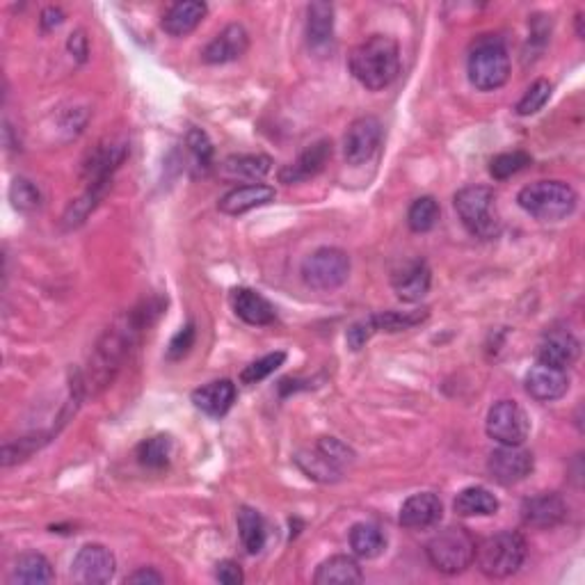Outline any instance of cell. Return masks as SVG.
Returning <instances> with one entry per match:
<instances>
[{"instance_id": "44", "label": "cell", "mask_w": 585, "mask_h": 585, "mask_svg": "<svg viewBox=\"0 0 585 585\" xmlns=\"http://www.w3.org/2000/svg\"><path fill=\"white\" fill-rule=\"evenodd\" d=\"M69 51L74 53L80 62L87 58V37H85L83 30H78V32H74V35H71Z\"/></svg>"}, {"instance_id": "38", "label": "cell", "mask_w": 585, "mask_h": 585, "mask_svg": "<svg viewBox=\"0 0 585 585\" xmlns=\"http://www.w3.org/2000/svg\"><path fill=\"white\" fill-rule=\"evenodd\" d=\"M10 199L16 211H23V213H30V211H37L39 206H42V195H39V190L35 183H30L28 179H14L12 188H10Z\"/></svg>"}, {"instance_id": "19", "label": "cell", "mask_w": 585, "mask_h": 585, "mask_svg": "<svg viewBox=\"0 0 585 585\" xmlns=\"http://www.w3.org/2000/svg\"><path fill=\"white\" fill-rule=\"evenodd\" d=\"M567 506L558 494H538L522 503V519L531 528H554L563 524Z\"/></svg>"}, {"instance_id": "12", "label": "cell", "mask_w": 585, "mask_h": 585, "mask_svg": "<svg viewBox=\"0 0 585 585\" xmlns=\"http://www.w3.org/2000/svg\"><path fill=\"white\" fill-rule=\"evenodd\" d=\"M126 142H101L99 147H96L90 158L85 160V167H83V176L87 181V188L92 190H103L106 192L110 186V179L112 174L119 165L124 163L126 158Z\"/></svg>"}, {"instance_id": "2", "label": "cell", "mask_w": 585, "mask_h": 585, "mask_svg": "<svg viewBox=\"0 0 585 585\" xmlns=\"http://www.w3.org/2000/svg\"><path fill=\"white\" fill-rule=\"evenodd\" d=\"M510 55L501 37L485 35L471 46L469 80L480 92H494L508 83Z\"/></svg>"}, {"instance_id": "1", "label": "cell", "mask_w": 585, "mask_h": 585, "mask_svg": "<svg viewBox=\"0 0 585 585\" xmlns=\"http://www.w3.org/2000/svg\"><path fill=\"white\" fill-rule=\"evenodd\" d=\"M350 71L366 90L380 92L400 74V48L396 39L373 35L350 55Z\"/></svg>"}, {"instance_id": "11", "label": "cell", "mask_w": 585, "mask_h": 585, "mask_svg": "<svg viewBox=\"0 0 585 585\" xmlns=\"http://www.w3.org/2000/svg\"><path fill=\"white\" fill-rule=\"evenodd\" d=\"M115 570L117 563L115 556L110 554V549L103 547V544H85L74 558L71 576H74L76 583L101 585L108 583L112 576H115Z\"/></svg>"}, {"instance_id": "33", "label": "cell", "mask_w": 585, "mask_h": 585, "mask_svg": "<svg viewBox=\"0 0 585 585\" xmlns=\"http://www.w3.org/2000/svg\"><path fill=\"white\" fill-rule=\"evenodd\" d=\"M295 462H298V467L304 471V474L314 480H320V483H336L343 474L341 469H336L323 453L316 451V448L309 453H300L298 458H295Z\"/></svg>"}, {"instance_id": "30", "label": "cell", "mask_w": 585, "mask_h": 585, "mask_svg": "<svg viewBox=\"0 0 585 585\" xmlns=\"http://www.w3.org/2000/svg\"><path fill=\"white\" fill-rule=\"evenodd\" d=\"M53 567L42 554H23L12 567L10 583H51Z\"/></svg>"}, {"instance_id": "27", "label": "cell", "mask_w": 585, "mask_h": 585, "mask_svg": "<svg viewBox=\"0 0 585 585\" xmlns=\"http://www.w3.org/2000/svg\"><path fill=\"white\" fill-rule=\"evenodd\" d=\"M334 37V7L330 3H311L307 10V39L314 51H323Z\"/></svg>"}, {"instance_id": "10", "label": "cell", "mask_w": 585, "mask_h": 585, "mask_svg": "<svg viewBox=\"0 0 585 585\" xmlns=\"http://www.w3.org/2000/svg\"><path fill=\"white\" fill-rule=\"evenodd\" d=\"M382 142V122L378 117L366 115L350 124L343 138V154L350 165H362L371 160Z\"/></svg>"}, {"instance_id": "3", "label": "cell", "mask_w": 585, "mask_h": 585, "mask_svg": "<svg viewBox=\"0 0 585 585\" xmlns=\"http://www.w3.org/2000/svg\"><path fill=\"white\" fill-rule=\"evenodd\" d=\"M526 560V540L515 531L490 535L476 547L474 563L490 579H508L517 574Z\"/></svg>"}, {"instance_id": "16", "label": "cell", "mask_w": 585, "mask_h": 585, "mask_svg": "<svg viewBox=\"0 0 585 585\" xmlns=\"http://www.w3.org/2000/svg\"><path fill=\"white\" fill-rule=\"evenodd\" d=\"M581 355V343L572 332L554 330L544 336L538 348V362L567 371Z\"/></svg>"}, {"instance_id": "20", "label": "cell", "mask_w": 585, "mask_h": 585, "mask_svg": "<svg viewBox=\"0 0 585 585\" xmlns=\"http://www.w3.org/2000/svg\"><path fill=\"white\" fill-rule=\"evenodd\" d=\"M192 403H195L199 412L220 419L236 403V384L231 380L208 382L204 387L192 391Z\"/></svg>"}, {"instance_id": "45", "label": "cell", "mask_w": 585, "mask_h": 585, "mask_svg": "<svg viewBox=\"0 0 585 585\" xmlns=\"http://www.w3.org/2000/svg\"><path fill=\"white\" fill-rule=\"evenodd\" d=\"M62 21H64V12L60 10V7H48V10H44L42 14V30L58 28Z\"/></svg>"}, {"instance_id": "7", "label": "cell", "mask_w": 585, "mask_h": 585, "mask_svg": "<svg viewBox=\"0 0 585 585\" xmlns=\"http://www.w3.org/2000/svg\"><path fill=\"white\" fill-rule=\"evenodd\" d=\"M350 275V256L336 247H320L302 263L304 284L316 291H334L346 284Z\"/></svg>"}, {"instance_id": "14", "label": "cell", "mask_w": 585, "mask_h": 585, "mask_svg": "<svg viewBox=\"0 0 585 585\" xmlns=\"http://www.w3.org/2000/svg\"><path fill=\"white\" fill-rule=\"evenodd\" d=\"M524 387L526 394L533 400H538V403H551V400H558L567 394V389H570V378H567V373L560 371V368L538 362V366H533L531 371L526 373Z\"/></svg>"}, {"instance_id": "21", "label": "cell", "mask_w": 585, "mask_h": 585, "mask_svg": "<svg viewBox=\"0 0 585 585\" xmlns=\"http://www.w3.org/2000/svg\"><path fill=\"white\" fill-rule=\"evenodd\" d=\"M231 307H234L236 316L245 320L247 325L263 327L275 323L277 318L275 307L261 293L252 291V288H236V291H231Z\"/></svg>"}, {"instance_id": "8", "label": "cell", "mask_w": 585, "mask_h": 585, "mask_svg": "<svg viewBox=\"0 0 585 585\" xmlns=\"http://www.w3.org/2000/svg\"><path fill=\"white\" fill-rule=\"evenodd\" d=\"M428 318V309L421 311H384V314H373L362 320H357L355 325H350L348 330V346L350 350H362L364 343H368L373 334L378 332H400L410 330V327L423 323Z\"/></svg>"}, {"instance_id": "17", "label": "cell", "mask_w": 585, "mask_h": 585, "mask_svg": "<svg viewBox=\"0 0 585 585\" xmlns=\"http://www.w3.org/2000/svg\"><path fill=\"white\" fill-rule=\"evenodd\" d=\"M332 158V142L330 140H320L316 144H311L300 154V158L295 160L293 165H286L282 172H279V181L282 183H300L307 181L311 176H316L325 170V165L330 163Z\"/></svg>"}, {"instance_id": "25", "label": "cell", "mask_w": 585, "mask_h": 585, "mask_svg": "<svg viewBox=\"0 0 585 585\" xmlns=\"http://www.w3.org/2000/svg\"><path fill=\"white\" fill-rule=\"evenodd\" d=\"M272 170V158L263 154L229 156L220 165V174L227 181H261Z\"/></svg>"}, {"instance_id": "43", "label": "cell", "mask_w": 585, "mask_h": 585, "mask_svg": "<svg viewBox=\"0 0 585 585\" xmlns=\"http://www.w3.org/2000/svg\"><path fill=\"white\" fill-rule=\"evenodd\" d=\"M163 574H158L154 567H140L138 572H133L131 576H126V583H133V585H149V583H163Z\"/></svg>"}, {"instance_id": "35", "label": "cell", "mask_w": 585, "mask_h": 585, "mask_svg": "<svg viewBox=\"0 0 585 585\" xmlns=\"http://www.w3.org/2000/svg\"><path fill=\"white\" fill-rule=\"evenodd\" d=\"M528 165H531V156L526 151H508V154H499L492 158L490 174L496 181H506L510 176L526 170Z\"/></svg>"}, {"instance_id": "22", "label": "cell", "mask_w": 585, "mask_h": 585, "mask_svg": "<svg viewBox=\"0 0 585 585\" xmlns=\"http://www.w3.org/2000/svg\"><path fill=\"white\" fill-rule=\"evenodd\" d=\"M270 202H275V188L266 186V183H250V186H240L227 192L220 199L218 208L224 215H243Z\"/></svg>"}, {"instance_id": "29", "label": "cell", "mask_w": 585, "mask_h": 585, "mask_svg": "<svg viewBox=\"0 0 585 585\" xmlns=\"http://www.w3.org/2000/svg\"><path fill=\"white\" fill-rule=\"evenodd\" d=\"M238 533L247 554L254 556L266 547V538H268L266 522H263V517L254 508L243 506L238 510Z\"/></svg>"}, {"instance_id": "42", "label": "cell", "mask_w": 585, "mask_h": 585, "mask_svg": "<svg viewBox=\"0 0 585 585\" xmlns=\"http://www.w3.org/2000/svg\"><path fill=\"white\" fill-rule=\"evenodd\" d=\"M215 579L224 585H240L245 581L243 570L234 560H222V563L215 565Z\"/></svg>"}, {"instance_id": "18", "label": "cell", "mask_w": 585, "mask_h": 585, "mask_svg": "<svg viewBox=\"0 0 585 585\" xmlns=\"http://www.w3.org/2000/svg\"><path fill=\"white\" fill-rule=\"evenodd\" d=\"M444 515L442 499L432 492L414 494L403 503L400 508V526L412 528V531H423V528H430L439 524V519Z\"/></svg>"}, {"instance_id": "36", "label": "cell", "mask_w": 585, "mask_h": 585, "mask_svg": "<svg viewBox=\"0 0 585 585\" xmlns=\"http://www.w3.org/2000/svg\"><path fill=\"white\" fill-rule=\"evenodd\" d=\"M549 96H551V83H549V80H544V78L535 80V83L524 92L522 99H519L517 115H522V117L535 115V112H540L544 106H547Z\"/></svg>"}, {"instance_id": "4", "label": "cell", "mask_w": 585, "mask_h": 585, "mask_svg": "<svg viewBox=\"0 0 585 585\" xmlns=\"http://www.w3.org/2000/svg\"><path fill=\"white\" fill-rule=\"evenodd\" d=\"M517 202L535 220L558 222L574 213L579 197L565 181H538L522 188Z\"/></svg>"}, {"instance_id": "5", "label": "cell", "mask_w": 585, "mask_h": 585, "mask_svg": "<svg viewBox=\"0 0 585 585\" xmlns=\"http://www.w3.org/2000/svg\"><path fill=\"white\" fill-rule=\"evenodd\" d=\"M455 211L471 236L490 240L501 234V218L496 211V195L487 186H467L453 199Z\"/></svg>"}, {"instance_id": "9", "label": "cell", "mask_w": 585, "mask_h": 585, "mask_svg": "<svg viewBox=\"0 0 585 585\" xmlns=\"http://www.w3.org/2000/svg\"><path fill=\"white\" fill-rule=\"evenodd\" d=\"M485 430L501 446H522L531 432V421L515 400H501L487 414Z\"/></svg>"}, {"instance_id": "15", "label": "cell", "mask_w": 585, "mask_h": 585, "mask_svg": "<svg viewBox=\"0 0 585 585\" xmlns=\"http://www.w3.org/2000/svg\"><path fill=\"white\" fill-rule=\"evenodd\" d=\"M250 48V35L240 23H231L218 35L213 37V42L204 48L202 58L206 64H227L238 58H243Z\"/></svg>"}, {"instance_id": "6", "label": "cell", "mask_w": 585, "mask_h": 585, "mask_svg": "<svg viewBox=\"0 0 585 585\" xmlns=\"http://www.w3.org/2000/svg\"><path fill=\"white\" fill-rule=\"evenodd\" d=\"M478 542L474 540L467 528L448 526L439 531L435 538L428 542L426 554L430 565L442 574H462L467 567L474 565Z\"/></svg>"}, {"instance_id": "39", "label": "cell", "mask_w": 585, "mask_h": 585, "mask_svg": "<svg viewBox=\"0 0 585 585\" xmlns=\"http://www.w3.org/2000/svg\"><path fill=\"white\" fill-rule=\"evenodd\" d=\"M186 144L190 149L192 158H195L197 167H202V170H208L213 163V144L208 140V135L202 131V128H190Z\"/></svg>"}, {"instance_id": "40", "label": "cell", "mask_w": 585, "mask_h": 585, "mask_svg": "<svg viewBox=\"0 0 585 585\" xmlns=\"http://www.w3.org/2000/svg\"><path fill=\"white\" fill-rule=\"evenodd\" d=\"M316 451L318 453H323L327 460H330L336 469H346L348 464L355 460V453L350 451V448L343 444V442H339V439L336 437H323V439H318V444H316Z\"/></svg>"}, {"instance_id": "32", "label": "cell", "mask_w": 585, "mask_h": 585, "mask_svg": "<svg viewBox=\"0 0 585 585\" xmlns=\"http://www.w3.org/2000/svg\"><path fill=\"white\" fill-rule=\"evenodd\" d=\"M172 458V439L167 435H156L144 439L138 446V462L147 469H165Z\"/></svg>"}, {"instance_id": "13", "label": "cell", "mask_w": 585, "mask_h": 585, "mask_svg": "<svg viewBox=\"0 0 585 585\" xmlns=\"http://www.w3.org/2000/svg\"><path fill=\"white\" fill-rule=\"evenodd\" d=\"M487 471L499 485H517L533 471V455L522 446H501L490 453Z\"/></svg>"}, {"instance_id": "23", "label": "cell", "mask_w": 585, "mask_h": 585, "mask_svg": "<svg viewBox=\"0 0 585 585\" xmlns=\"http://www.w3.org/2000/svg\"><path fill=\"white\" fill-rule=\"evenodd\" d=\"M391 284H394L398 300L419 302L430 291L432 272L426 261H410L407 266H403V270L396 272Z\"/></svg>"}, {"instance_id": "31", "label": "cell", "mask_w": 585, "mask_h": 585, "mask_svg": "<svg viewBox=\"0 0 585 585\" xmlns=\"http://www.w3.org/2000/svg\"><path fill=\"white\" fill-rule=\"evenodd\" d=\"M350 547L359 558H378L384 547H387V540H384V533L380 526L375 524H355L350 531Z\"/></svg>"}, {"instance_id": "24", "label": "cell", "mask_w": 585, "mask_h": 585, "mask_svg": "<svg viewBox=\"0 0 585 585\" xmlns=\"http://www.w3.org/2000/svg\"><path fill=\"white\" fill-rule=\"evenodd\" d=\"M208 7L199 0H183V3H174L170 10L165 12L160 26L172 37H186L195 30L199 23L204 21Z\"/></svg>"}, {"instance_id": "26", "label": "cell", "mask_w": 585, "mask_h": 585, "mask_svg": "<svg viewBox=\"0 0 585 585\" xmlns=\"http://www.w3.org/2000/svg\"><path fill=\"white\" fill-rule=\"evenodd\" d=\"M362 581V567L348 556H332L330 560H325L314 576L316 585H357Z\"/></svg>"}, {"instance_id": "34", "label": "cell", "mask_w": 585, "mask_h": 585, "mask_svg": "<svg viewBox=\"0 0 585 585\" xmlns=\"http://www.w3.org/2000/svg\"><path fill=\"white\" fill-rule=\"evenodd\" d=\"M439 220V204L435 197H419L410 206V213H407V224L416 234H426L432 227H435Z\"/></svg>"}, {"instance_id": "37", "label": "cell", "mask_w": 585, "mask_h": 585, "mask_svg": "<svg viewBox=\"0 0 585 585\" xmlns=\"http://www.w3.org/2000/svg\"><path fill=\"white\" fill-rule=\"evenodd\" d=\"M286 362V352H270V355L256 359L250 366L245 368L243 373H240V382L243 384H256L261 380H266L268 375H272L277 371L279 366Z\"/></svg>"}, {"instance_id": "41", "label": "cell", "mask_w": 585, "mask_h": 585, "mask_svg": "<svg viewBox=\"0 0 585 585\" xmlns=\"http://www.w3.org/2000/svg\"><path fill=\"white\" fill-rule=\"evenodd\" d=\"M195 325L188 323L183 330H179L174 334V339L170 341V350H167V355H170V359H181L183 355H188L190 348L195 346Z\"/></svg>"}, {"instance_id": "28", "label": "cell", "mask_w": 585, "mask_h": 585, "mask_svg": "<svg viewBox=\"0 0 585 585\" xmlns=\"http://www.w3.org/2000/svg\"><path fill=\"white\" fill-rule=\"evenodd\" d=\"M460 517H490L499 512V499L485 487H467L453 503Z\"/></svg>"}]
</instances>
